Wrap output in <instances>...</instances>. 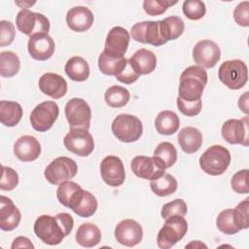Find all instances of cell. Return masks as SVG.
Here are the masks:
<instances>
[{
	"instance_id": "3",
	"label": "cell",
	"mask_w": 249,
	"mask_h": 249,
	"mask_svg": "<svg viewBox=\"0 0 249 249\" xmlns=\"http://www.w3.org/2000/svg\"><path fill=\"white\" fill-rule=\"evenodd\" d=\"M231 163V154L222 145L209 147L199 158V166L206 174L218 176L223 174Z\"/></svg>"
},
{
	"instance_id": "8",
	"label": "cell",
	"mask_w": 249,
	"mask_h": 249,
	"mask_svg": "<svg viewBox=\"0 0 249 249\" xmlns=\"http://www.w3.org/2000/svg\"><path fill=\"white\" fill-rule=\"evenodd\" d=\"M77 171L78 165L74 160L67 157H58L46 167L44 175L49 183L59 185L64 181L74 178Z\"/></svg>"
},
{
	"instance_id": "50",
	"label": "cell",
	"mask_w": 249,
	"mask_h": 249,
	"mask_svg": "<svg viewBox=\"0 0 249 249\" xmlns=\"http://www.w3.org/2000/svg\"><path fill=\"white\" fill-rule=\"evenodd\" d=\"M238 107L242 112H244L245 114H248V112H249V110H248V91L244 92V94L239 97Z\"/></svg>"
},
{
	"instance_id": "15",
	"label": "cell",
	"mask_w": 249,
	"mask_h": 249,
	"mask_svg": "<svg viewBox=\"0 0 249 249\" xmlns=\"http://www.w3.org/2000/svg\"><path fill=\"white\" fill-rule=\"evenodd\" d=\"M99 168L101 178L110 187H119L124 182V166L122 160L117 156H107L104 158Z\"/></svg>"
},
{
	"instance_id": "28",
	"label": "cell",
	"mask_w": 249,
	"mask_h": 249,
	"mask_svg": "<svg viewBox=\"0 0 249 249\" xmlns=\"http://www.w3.org/2000/svg\"><path fill=\"white\" fill-rule=\"evenodd\" d=\"M159 25L160 35L165 42L179 38L185 29L183 19L177 16L167 17L161 20H159Z\"/></svg>"
},
{
	"instance_id": "47",
	"label": "cell",
	"mask_w": 249,
	"mask_h": 249,
	"mask_svg": "<svg viewBox=\"0 0 249 249\" xmlns=\"http://www.w3.org/2000/svg\"><path fill=\"white\" fill-rule=\"evenodd\" d=\"M139 76L140 75L134 70V68L132 67V65H131V63L129 61V58H128L125 66L124 67V69L115 77L121 83L126 84V85H130V84L136 82L138 80Z\"/></svg>"
},
{
	"instance_id": "1",
	"label": "cell",
	"mask_w": 249,
	"mask_h": 249,
	"mask_svg": "<svg viewBox=\"0 0 249 249\" xmlns=\"http://www.w3.org/2000/svg\"><path fill=\"white\" fill-rule=\"evenodd\" d=\"M74 226L73 217L65 212L51 215H41L34 223V233L48 245L59 244L67 236Z\"/></svg>"
},
{
	"instance_id": "30",
	"label": "cell",
	"mask_w": 249,
	"mask_h": 249,
	"mask_svg": "<svg viewBox=\"0 0 249 249\" xmlns=\"http://www.w3.org/2000/svg\"><path fill=\"white\" fill-rule=\"evenodd\" d=\"M180 125V120L177 114L173 111L164 110L158 114L155 120L157 131L162 135L174 134Z\"/></svg>"
},
{
	"instance_id": "13",
	"label": "cell",
	"mask_w": 249,
	"mask_h": 249,
	"mask_svg": "<svg viewBox=\"0 0 249 249\" xmlns=\"http://www.w3.org/2000/svg\"><path fill=\"white\" fill-rule=\"evenodd\" d=\"M193 58L198 66L212 68L220 60L221 51L214 41L201 40L193 49Z\"/></svg>"
},
{
	"instance_id": "34",
	"label": "cell",
	"mask_w": 249,
	"mask_h": 249,
	"mask_svg": "<svg viewBox=\"0 0 249 249\" xmlns=\"http://www.w3.org/2000/svg\"><path fill=\"white\" fill-rule=\"evenodd\" d=\"M127 59L124 57L110 56L102 52L98 57V68L105 75L117 76L125 66Z\"/></svg>"
},
{
	"instance_id": "45",
	"label": "cell",
	"mask_w": 249,
	"mask_h": 249,
	"mask_svg": "<svg viewBox=\"0 0 249 249\" xmlns=\"http://www.w3.org/2000/svg\"><path fill=\"white\" fill-rule=\"evenodd\" d=\"M16 36L15 26L11 21H0V46L5 47L13 43Z\"/></svg>"
},
{
	"instance_id": "6",
	"label": "cell",
	"mask_w": 249,
	"mask_h": 249,
	"mask_svg": "<svg viewBox=\"0 0 249 249\" xmlns=\"http://www.w3.org/2000/svg\"><path fill=\"white\" fill-rule=\"evenodd\" d=\"M188 231V223L183 216H171L165 219V223L159 231L157 236L158 246L168 249L180 241Z\"/></svg>"
},
{
	"instance_id": "22",
	"label": "cell",
	"mask_w": 249,
	"mask_h": 249,
	"mask_svg": "<svg viewBox=\"0 0 249 249\" xmlns=\"http://www.w3.org/2000/svg\"><path fill=\"white\" fill-rule=\"evenodd\" d=\"M14 154L21 161H33L41 154V145L34 136L23 135L16 141Z\"/></svg>"
},
{
	"instance_id": "11",
	"label": "cell",
	"mask_w": 249,
	"mask_h": 249,
	"mask_svg": "<svg viewBox=\"0 0 249 249\" xmlns=\"http://www.w3.org/2000/svg\"><path fill=\"white\" fill-rule=\"evenodd\" d=\"M65 148L79 157L89 156L94 149V141L87 129L73 128L64 136Z\"/></svg>"
},
{
	"instance_id": "25",
	"label": "cell",
	"mask_w": 249,
	"mask_h": 249,
	"mask_svg": "<svg viewBox=\"0 0 249 249\" xmlns=\"http://www.w3.org/2000/svg\"><path fill=\"white\" fill-rule=\"evenodd\" d=\"M129 61L139 75L150 74L156 69L157 66L156 54L144 48L136 51L129 58Z\"/></svg>"
},
{
	"instance_id": "12",
	"label": "cell",
	"mask_w": 249,
	"mask_h": 249,
	"mask_svg": "<svg viewBox=\"0 0 249 249\" xmlns=\"http://www.w3.org/2000/svg\"><path fill=\"white\" fill-rule=\"evenodd\" d=\"M130 34L132 39L136 42L150 44L155 47H160L166 43L160 35L159 20H146L137 22L131 27Z\"/></svg>"
},
{
	"instance_id": "17",
	"label": "cell",
	"mask_w": 249,
	"mask_h": 249,
	"mask_svg": "<svg viewBox=\"0 0 249 249\" xmlns=\"http://www.w3.org/2000/svg\"><path fill=\"white\" fill-rule=\"evenodd\" d=\"M115 238L124 246L133 247L139 244L143 238V230L141 225L132 219L121 221L115 228Z\"/></svg>"
},
{
	"instance_id": "42",
	"label": "cell",
	"mask_w": 249,
	"mask_h": 249,
	"mask_svg": "<svg viewBox=\"0 0 249 249\" xmlns=\"http://www.w3.org/2000/svg\"><path fill=\"white\" fill-rule=\"evenodd\" d=\"M18 184V175L11 167L2 165V175L0 181V189L3 191H12Z\"/></svg>"
},
{
	"instance_id": "48",
	"label": "cell",
	"mask_w": 249,
	"mask_h": 249,
	"mask_svg": "<svg viewBox=\"0 0 249 249\" xmlns=\"http://www.w3.org/2000/svg\"><path fill=\"white\" fill-rule=\"evenodd\" d=\"M234 211L236 213V216H237V219H238L241 229L242 230L247 229L249 226V221H248V219H249L248 218L249 217V214H248L249 199H248V197L245 198L243 201H240L234 208Z\"/></svg>"
},
{
	"instance_id": "23",
	"label": "cell",
	"mask_w": 249,
	"mask_h": 249,
	"mask_svg": "<svg viewBox=\"0 0 249 249\" xmlns=\"http://www.w3.org/2000/svg\"><path fill=\"white\" fill-rule=\"evenodd\" d=\"M84 191L80 185L68 180L59 184L56 190V197L62 205L73 210L81 202Z\"/></svg>"
},
{
	"instance_id": "33",
	"label": "cell",
	"mask_w": 249,
	"mask_h": 249,
	"mask_svg": "<svg viewBox=\"0 0 249 249\" xmlns=\"http://www.w3.org/2000/svg\"><path fill=\"white\" fill-rule=\"evenodd\" d=\"M150 187L152 192L159 196H167L174 194L177 190V180L169 173L151 180Z\"/></svg>"
},
{
	"instance_id": "36",
	"label": "cell",
	"mask_w": 249,
	"mask_h": 249,
	"mask_svg": "<svg viewBox=\"0 0 249 249\" xmlns=\"http://www.w3.org/2000/svg\"><path fill=\"white\" fill-rule=\"evenodd\" d=\"M20 68V60L14 52L7 51L0 53V75L11 78L18 74Z\"/></svg>"
},
{
	"instance_id": "5",
	"label": "cell",
	"mask_w": 249,
	"mask_h": 249,
	"mask_svg": "<svg viewBox=\"0 0 249 249\" xmlns=\"http://www.w3.org/2000/svg\"><path fill=\"white\" fill-rule=\"evenodd\" d=\"M219 80L231 89H239L245 86L248 80V68L240 59L227 60L218 70Z\"/></svg>"
},
{
	"instance_id": "43",
	"label": "cell",
	"mask_w": 249,
	"mask_h": 249,
	"mask_svg": "<svg viewBox=\"0 0 249 249\" xmlns=\"http://www.w3.org/2000/svg\"><path fill=\"white\" fill-rule=\"evenodd\" d=\"M176 103L179 111L187 117H195L198 115L202 108L201 99L196 101H187L178 96L176 99Z\"/></svg>"
},
{
	"instance_id": "24",
	"label": "cell",
	"mask_w": 249,
	"mask_h": 249,
	"mask_svg": "<svg viewBox=\"0 0 249 249\" xmlns=\"http://www.w3.org/2000/svg\"><path fill=\"white\" fill-rule=\"evenodd\" d=\"M21 219L19 209L14 204L13 200L7 196H0V228L3 231L15 230Z\"/></svg>"
},
{
	"instance_id": "18",
	"label": "cell",
	"mask_w": 249,
	"mask_h": 249,
	"mask_svg": "<svg viewBox=\"0 0 249 249\" xmlns=\"http://www.w3.org/2000/svg\"><path fill=\"white\" fill-rule=\"evenodd\" d=\"M223 138L230 144L248 146V117L241 120L230 119L226 121L221 129Z\"/></svg>"
},
{
	"instance_id": "32",
	"label": "cell",
	"mask_w": 249,
	"mask_h": 249,
	"mask_svg": "<svg viewBox=\"0 0 249 249\" xmlns=\"http://www.w3.org/2000/svg\"><path fill=\"white\" fill-rule=\"evenodd\" d=\"M216 226L218 230L225 234H234L241 231L236 213L233 208L222 210L216 219Z\"/></svg>"
},
{
	"instance_id": "21",
	"label": "cell",
	"mask_w": 249,
	"mask_h": 249,
	"mask_svg": "<svg viewBox=\"0 0 249 249\" xmlns=\"http://www.w3.org/2000/svg\"><path fill=\"white\" fill-rule=\"evenodd\" d=\"M93 15L91 11L84 6L71 8L66 14V23L68 27L76 32H85L89 30L93 23Z\"/></svg>"
},
{
	"instance_id": "40",
	"label": "cell",
	"mask_w": 249,
	"mask_h": 249,
	"mask_svg": "<svg viewBox=\"0 0 249 249\" xmlns=\"http://www.w3.org/2000/svg\"><path fill=\"white\" fill-rule=\"evenodd\" d=\"M188 211V206L187 203L185 202L184 199L182 198H176L172 201H169L165 203L162 208L160 215L161 217L165 220L171 216H185Z\"/></svg>"
},
{
	"instance_id": "19",
	"label": "cell",
	"mask_w": 249,
	"mask_h": 249,
	"mask_svg": "<svg viewBox=\"0 0 249 249\" xmlns=\"http://www.w3.org/2000/svg\"><path fill=\"white\" fill-rule=\"evenodd\" d=\"M27 49L32 58L39 61H45L53 56L55 46L50 35L40 33L32 35L29 38Z\"/></svg>"
},
{
	"instance_id": "37",
	"label": "cell",
	"mask_w": 249,
	"mask_h": 249,
	"mask_svg": "<svg viewBox=\"0 0 249 249\" xmlns=\"http://www.w3.org/2000/svg\"><path fill=\"white\" fill-rule=\"evenodd\" d=\"M154 157L158 159L166 168L171 167L177 160V151L174 145L170 142L160 143L154 151Z\"/></svg>"
},
{
	"instance_id": "49",
	"label": "cell",
	"mask_w": 249,
	"mask_h": 249,
	"mask_svg": "<svg viewBox=\"0 0 249 249\" xmlns=\"http://www.w3.org/2000/svg\"><path fill=\"white\" fill-rule=\"evenodd\" d=\"M34 248V245L31 243V241L25 237V236H18L14 239L11 248Z\"/></svg>"
},
{
	"instance_id": "4",
	"label": "cell",
	"mask_w": 249,
	"mask_h": 249,
	"mask_svg": "<svg viewBox=\"0 0 249 249\" xmlns=\"http://www.w3.org/2000/svg\"><path fill=\"white\" fill-rule=\"evenodd\" d=\"M111 130L114 136L125 143L137 141L143 133L142 122L133 115L120 114L111 124Z\"/></svg>"
},
{
	"instance_id": "16",
	"label": "cell",
	"mask_w": 249,
	"mask_h": 249,
	"mask_svg": "<svg viewBox=\"0 0 249 249\" xmlns=\"http://www.w3.org/2000/svg\"><path fill=\"white\" fill-rule=\"evenodd\" d=\"M130 36L128 31L122 26L113 27L107 34L104 53L114 57H124L129 45Z\"/></svg>"
},
{
	"instance_id": "29",
	"label": "cell",
	"mask_w": 249,
	"mask_h": 249,
	"mask_svg": "<svg viewBox=\"0 0 249 249\" xmlns=\"http://www.w3.org/2000/svg\"><path fill=\"white\" fill-rule=\"evenodd\" d=\"M22 114L23 111L19 103L7 100L0 102V122L5 126H16L21 120Z\"/></svg>"
},
{
	"instance_id": "7",
	"label": "cell",
	"mask_w": 249,
	"mask_h": 249,
	"mask_svg": "<svg viewBox=\"0 0 249 249\" xmlns=\"http://www.w3.org/2000/svg\"><path fill=\"white\" fill-rule=\"evenodd\" d=\"M16 25L21 33L30 37L40 33L48 34L51 26L46 16L31 12L28 9H22L18 13L16 18Z\"/></svg>"
},
{
	"instance_id": "2",
	"label": "cell",
	"mask_w": 249,
	"mask_h": 249,
	"mask_svg": "<svg viewBox=\"0 0 249 249\" xmlns=\"http://www.w3.org/2000/svg\"><path fill=\"white\" fill-rule=\"evenodd\" d=\"M207 84V73L198 65L187 67L180 76L179 97L187 101L201 99L203 89Z\"/></svg>"
},
{
	"instance_id": "35",
	"label": "cell",
	"mask_w": 249,
	"mask_h": 249,
	"mask_svg": "<svg viewBox=\"0 0 249 249\" xmlns=\"http://www.w3.org/2000/svg\"><path fill=\"white\" fill-rule=\"evenodd\" d=\"M129 91L121 86H111L104 93L106 104L112 108H121L125 106L129 101Z\"/></svg>"
},
{
	"instance_id": "46",
	"label": "cell",
	"mask_w": 249,
	"mask_h": 249,
	"mask_svg": "<svg viewBox=\"0 0 249 249\" xmlns=\"http://www.w3.org/2000/svg\"><path fill=\"white\" fill-rule=\"evenodd\" d=\"M233 18L238 25L244 27L249 26V2H241L235 7Z\"/></svg>"
},
{
	"instance_id": "10",
	"label": "cell",
	"mask_w": 249,
	"mask_h": 249,
	"mask_svg": "<svg viewBox=\"0 0 249 249\" xmlns=\"http://www.w3.org/2000/svg\"><path fill=\"white\" fill-rule=\"evenodd\" d=\"M59 115L58 105L54 101L47 100L38 104L30 114L32 127L39 132L49 130Z\"/></svg>"
},
{
	"instance_id": "38",
	"label": "cell",
	"mask_w": 249,
	"mask_h": 249,
	"mask_svg": "<svg viewBox=\"0 0 249 249\" xmlns=\"http://www.w3.org/2000/svg\"><path fill=\"white\" fill-rule=\"evenodd\" d=\"M97 205L98 204L95 196L89 191L85 190L81 202L72 211L80 217L89 218L95 213Z\"/></svg>"
},
{
	"instance_id": "39",
	"label": "cell",
	"mask_w": 249,
	"mask_h": 249,
	"mask_svg": "<svg viewBox=\"0 0 249 249\" xmlns=\"http://www.w3.org/2000/svg\"><path fill=\"white\" fill-rule=\"evenodd\" d=\"M184 15L192 20H197L204 17L206 13L205 4L199 0H187L184 1L182 7Z\"/></svg>"
},
{
	"instance_id": "9",
	"label": "cell",
	"mask_w": 249,
	"mask_h": 249,
	"mask_svg": "<svg viewBox=\"0 0 249 249\" xmlns=\"http://www.w3.org/2000/svg\"><path fill=\"white\" fill-rule=\"evenodd\" d=\"M64 112L70 129L83 128L89 130L91 120V110L87 101L83 98H72L67 101Z\"/></svg>"
},
{
	"instance_id": "44",
	"label": "cell",
	"mask_w": 249,
	"mask_h": 249,
	"mask_svg": "<svg viewBox=\"0 0 249 249\" xmlns=\"http://www.w3.org/2000/svg\"><path fill=\"white\" fill-rule=\"evenodd\" d=\"M247 180H248V169L238 170L231 177V189L237 194H248L249 187H248Z\"/></svg>"
},
{
	"instance_id": "27",
	"label": "cell",
	"mask_w": 249,
	"mask_h": 249,
	"mask_svg": "<svg viewBox=\"0 0 249 249\" xmlns=\"http://www.w3.org/2000/svg\"><path fill=\"white\" fill-rule=\"evenodd\" d=\"M76 241L83 247L91 248L96 246L101 240L99 228L91 223L82 224L76 231Z\"/></svg>"
},
{
	"instance_id": "26",
	"label": "cell",
	"mask_w": 249,
	"mask_h": 249,
	"mask_svg": "<svg viewBox=\"0 0 249 249\" xmlns=\"http://www.w3.org/2000/svg\"><path fill=\"white\" fill-rule=\"evenodd\" d=\"M178 143L181 149L187 154H194L202 145V133L193 126L183 127L178 133Z\"/></svg>"
},
{
	"instance_id": "41",
	"label": "cell",
	"mask_w": 249,
	"mask_h": 249,
	"mask_svg": "<svg viewBox=\"0 0 249 249\" xmlns=\"http://www.w3.org/2000/svg\"><path fill=\"white\" fill-rule=\"evenodd\" d=\"M177 1L167 0H145L143 2V9L149 16H160L166 12V10L176 5Z\"/></svg>"
},
{
	"instance_id": "14",
	"label": "cell",
	"mask_w": 249,
	"mask_h": 249,
	"mask_svg": "<svg viewBox=\"0 0 249 249\" xmlns=\"http://www.w3.org/2000/svg\"><path fill=\"white\" fill-rule=\"evenodd\" d=\"M130 167L137 177L146 180H154L165 173V167L155 157L136 156L132 159Z\"/></svg>"
},
{
	"instance_id": "31",
	"label": "cell",
	"mask_w": 249,
	"mask_h": 249,
	"mask_svg": "<svg viewBox=\"0 0 249 249\" xmlns=\"http://www.w3.org/2000/svg\"><path fill=\"white\" fill-rule=\"evenodd\" d=\"M66 75L75 82H84L89 76V66L82 56H72L65 64Z\"/></svg>"
},
{
	"instance_id": "20",
	"label": "cell",
	"mask_w": 249,
	"mask_h": 249,
	"mask_svg": "<svg viewBox=\"0 0 249 249\" xmlns=\"http://www.w3.org/2000/svg\"><path fill=\"white\" fill-rule=\"evenodd\" d=\"M38 85L44 94L53 99H59L67 92V82L62 76L56 73H45L39 79Z\"/></svg>"
}]
</instances>
